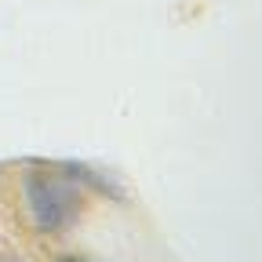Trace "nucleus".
Returning a JSON list of instances; mask_svg holds the SVG:
<instances>
[{
    "instance_id": "f03ea898",
    "label": "nucleus",
    "mask_w": 262,
    "mask_h": 262,
    "mask_svg": "<svg viewBox=\"0 0 262 262\" xmlns=\"http://www.w3.org/2000/svg\"><path fill=\"white\" fill-rule=\"evenodd\" d=\"M58 262H80V258H58Z\"/></svg>"
},
{
    "instance_id": "f257e3e1",
    "label": "nucleus",
    "mask_w": 262,
    "mask_h": 262,
    "mask_svg": "<svg viewBox=\"0 0 262 262\" xmlns=\"http://www.w3.org/2000/svg\"><path fill=\"white\" fill-rule=\"evenodd\" d=\"M26 204L33 211V222H37L44 233H55L77 215L80 196L73 193L70 182H62L55 175H26Z\"/></svg>"
}]
</instances>
